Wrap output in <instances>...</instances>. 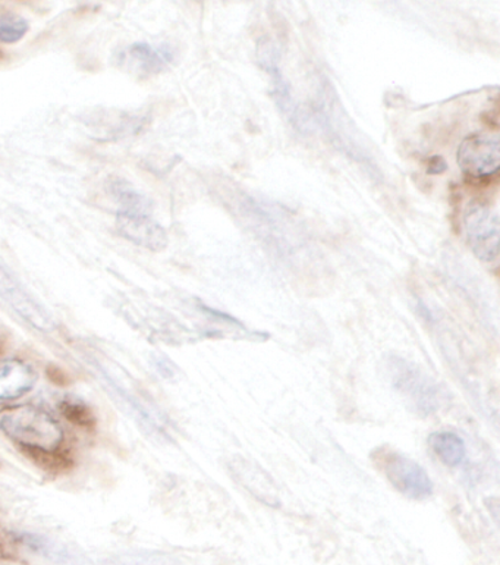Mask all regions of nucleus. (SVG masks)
Instances as JSON below:
<instances>
[{
	"label": "nucleus",
	"mask_w": 500,
	"mask_h": 565,
	"mask_svg": "<svg viewBox=\"0 0 500 565\" xmlns=\"http://www.w3.org/2000/svg\"><path fill=\"white\" fill-rule=\"evenodd\" d=\"M446 169H448V163H446V160L442 158V156L436 154L428 160L427 172L430 173V175H440Z\"/></svg>",
	"instance_id": "15"
},
{
	"label": "nucleus",
	"mask_w": 500,
	"mask_h": 565,
	"mask_svg": "<svg viewBox=\"0 0 500 565\" xmlns=\"http://www.w3.org/2000/svg\"><path fill=\"white\" fill-rule=\"evenodd\" d=\"M385 371L396 393L419 417L433 416L444 406L442 386L411 360L392 354L385 360Z\"/></svg>",
	"instance_id": "2"
},
{
	"label": "nucleus",
	"mask_w": 500,
	"mask_h": 565,
	"mask_svg": "<svg viewBox=\"0 0 500 565\" xmlns=\"http://www.w3.org/2000/svg\"><path fill=\"white\" fill-rule=\"evenodd\" d=\"M44 373H46L47 381L55 386H60V388H66V386L73 384V377L70 373L55 363H49Z\"/></svg>",
	"instance_id": "14"
},
{
	"label": "nucleus",
	"mask_w": 500,
	"mask_h": 565,
	"mask_svg": "<svg viewBox=\"0 0 500 565\" xmlns=\"http://www.w3.org/2000/svg\"><path fill=\"white\" fill-rule=\"evenodd\" d=\"M4 353V341L0 338V355Z\"/></svg>",
	"instance_id": "17"
},
{
	"label": "nucleus",
	"mask_w": 500,
	"mask_h": 565,
	"mask_svg": "<svg viewBox=\"0 0 500 565\" xmlns=\"http://www.w3.org/2000/svg\"><path fill=\"white\" fill-rule=\"evenodd\" d=\"M0 431L21 448L55 451L64 443V429L47 411L33 404L0 407Z\"/></svg>",
	"instance_id": "1"
},
{
	"label": "nucleus",
	"mask_w": 500,
	"mask_h": 565,
	"mask_svg": "<svg viewBox=\"0 0 500 565\" xmlns=\"http://www.w3.org/2000/svg\"><path fill=\"white\" fill-rule=\"evenodd\" d=\"M60 449L43 451V449L22 448V452L25 454V457L31 462H34L39 469L46 471V473L65 475L73 470L74 460L70 457V454L61 452Z\"/></svg>",
	"instance_id": "11"
},
{
	"label": "nucleus",
	"mask_w": 500,
	"mask_h": 565,
	"mask_svg": "<svg viewBox=\"0 0 500 565\" xmlns=\"http://www.w3.org/2000/svg\"><path fill=\"white\" fill-rule=\"evenodd\" d=\"M379 465L392 487L413 501H424L433 495L430 476L413 458L395 451H383Z\"/></svg>",
	"instance_id": "3"
},
{
	"label": "nucleus",
	"mask_w": 500,
	"mask_h": 565,
	"mask_svg": "<svg viewBox=\"0 0 500 565\" xmlns=\"http://www.w3.org/2000/svg\"><path fill=\"white\" fill-rule=\"evenodd\" d=\"M468 246L481 262L492 264L499 256L500 224L498 213L481 203H472L464 213Z\"/></svg>",
	"instance_id": "4"
},
{
	"label": "nucleus",
	"mask_w": 500,
	"mask_h": 565,
	"mask_svg": "<svg viewBox=\"0 0 500 565\" xmlns=\"http://www.w3.org/2000/svg\"><path fill=\"white\" fill-rule=\"evenodd\" d=\"M428 445H430L432 451L435 452L440 462H444L450 469L461 466L466 460V443L455 431H435V434L428 436Z\"/></svg>",
	"instance_id": "10"
},
{
	"label": "nucleus",
	"mask_w": 500,
	"mask_h": 565,
	"mask_svg": "<svg viewBox=\"0 0 500 565\" xmlns=\"http://www.w3.org/2000/svg\"><path fill=\"white\" fill-rule=\"evenodd\" d=\"M173 51L169 46H153L150 43H136L120 55V62L134 73L153 75L167 70L173 61Z\"/></svg>",
	"instance_id": "9"
},
{
	"label": "nucleus",
	"mask_w": 500,
	"mask_h": 565,
	"mask_svg": "<svg viewBox=\"0 0 500 565\" xmlns=\"http://www.w3.org/2000/svg\"><path fill=\"white\" fill-rule=\"evenodd\" d=\"M227 470L235 482L257 498L262 504L279 507L278 488L263 467L247 458L235 456L230 458Z\"/></svg>",
	"instance_id": "6"
},
{
	"label": "nucleus",
	"mask_w": 500,
	"mask_h": 565,
	"mask_svg": "<svg viewBox=\"0 0 500 565\" xmlns=\"http://www.w3.org/2000/svg\"><path fill=\"white\" fill-rule=\"evenodd\" d=\"M38 380V371L24 360H0V399L2 402L24 397L34 390Z\"/></svg>",
	"instance_id": "8"
},
{
	"label": "nucleus",
	"mask_w": 500,
	"mask_h": 565,
	"mask_svg": "<svg viewBox=\"0 0 500 565\" xmlns=\"http://www.w3.org/2000/svg\"><path fill=\"white\" fill-rule=\"evenodd\" d=\"M29 31V22L22 17L13 15V13H4L0 15V42L17 43Z\"/></svg>",
	"instance_id": "13"
},
{
	"label": "nucleus",
	"mask_w": 500,
	"mask_h": 565,
	"mask_svg": "<svg viewBox=\"0 0 500 565\" xmlns=\"http://www.w3.org/2000/svg\"><path fill=\"white\" fill-rule=\"evenodd\" d=\"M60 413L68 424L78 429L93 431L97 427V417L87 404L75 398H64L60 402Z\"/></svg>",
	"instance_id": "12"
},
{
	"label": "nucleus",
	"mask_w": 500,
	"mask_h": 565,
	"mask_svg": "<svg viewBox=\"0 0 500 565\" xmlns=\"http://www.w3.org/2000/svg\"><path fill=\"white\" fill-rule=\"evenodd\" d=\"M458 164L472 178H488L499 171L500 141L498 136L475 132L464 139L458 149Z\"/></svg>",
	"instance_id": "5"
},
{
	"label": "nucleus",
	"mask_w": 500,
	"mask_h": 565,
	"mask_svg": "<svg viewBox=\"0 0 500 565\" xmlns=\"http://www.w3.org/2000/svg\"><path fill=\"white\" fill-rule=\"evenodd\" d=\"M116 224L119 234L137 246L153 252L167 247V231L151 217L150 211H119Z\"/></svg>",
	"instance_id": "7"
},
{
	"label": "nucleus",
	"mask_w": 500,
	"mask_h": 565,
	"mask_svg": "<svg viewBox=\"0 0 500 565\" xmlns=\"http://www.w3.org/2000/svg\"><path fill=\"white\" fill-rule=\"evenodd\" d=\"M15 559V554L11 546L8 545V542L0 537V562H12Z\"/></svg>",
	"instance_id": "16"
}]
</instances>
